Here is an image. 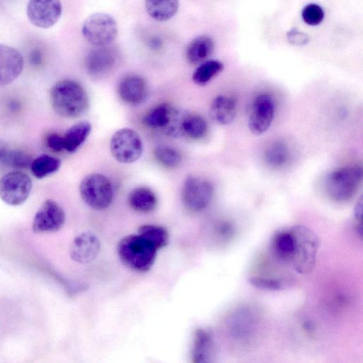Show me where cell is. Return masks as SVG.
<instances>
[{
	"instance_id": "obj_36",
	"label": "cell",
	"mask_w": 363,
	"mask_h": 363,
	"mask_svg": "<svg viewBox=\"0 0 363 363\" xmlns=\"http://www.w3.org/2000/svg\"><path fill=\"white\" fill-rule=\"evenodd\" d=\"M288 41L294 45H304L309 41L307 34L299 31L296 28H292L287 33Z\"/></svg>"
},
{
	"instance_id": "obj_38",
	"label": "cell",
	"mask_w": 363,
	"mask_h": 363,
	"mask_svg": "<svg viewBox=\"0 0 363 363\" xmlns=\"http://www.w3.org/2000/svg\"><path fill=\"white\" fill-rule=\"evenodd\" d=\"M355 228L359 237L362 235V199L360 198L354 207Z\"/></svg>"
},
{
	"instance_id": "obj_23",
	"label": "cell",
	"mask_w": 363,
	"mask_h": 363,
	"mask_svg": "<svg viewBox=\"0 0 363 363\" xmlns=\"http://www.w3.org/2000/svg\"><path fill=\"white\" fill-rule=\"evenodd\" d=\"M148 15L158 21H166L175 16L179 9V0H145Z\"/></svg>"
},
{
	"instance_id": "obj_3",
	"label": "cell",
	"mask_w": 363,
	"mask_h": 363,
	"mask_svg": "<svg viewBox=\"0 0 363 363\" xmlns=\"http://www.w3.org/2000/svg\"><path fill=\"white\" fill-rule=\"evenodd\" d=\"M363 172L359 165H347L336 169L325 178V191L328 197L337 203L350 201L362 182Z\"/></svg>"
},
{
	"instance_id": "obj_10",
	"label": "cell",
	"mask_w": 363,
	"mask_h": 363,
	"mask_svg": "<svg viewBox=\"0 0 363 363\" xmlns=\"http://www.w3.org/2000/svg\"><path fill=\"white\" fill-rule=\"evenodd\" d=\"M32 189V181L26 174L13 171L0 179V198L10 206H18L28 198Z\"/></svg>"
},
{
	"instance_id": "obj_37",
	"label": "cell",
	"mask_w": 363,
	"mask_h": 363,
	"mask_svg": "<svg viewBox=\"0 0 363 363\" xmlns=\"http://www.w3.org/2000/svg\"><path fill=\"white\" fill-rule=\"evenodd\" d=\"M46 144L52 150L60 152L65 150L63 136L57 133H50L46 137Z\"/></svg>"
},
{
	"instance_id": "obj_1",
	"label": "cell",
	"mask_w": 363,
	"mask_h": 363,
	"mask_svg": "<svg viewBox=\"0 0 363 363\" xmlns=\"http://www.w3.org/2000/svg\"><path fill=\"white\" fill-rule=\"evenodd\" d=\"M50 102L54 111L65 118H77L84 114L89 106L86 91L76 81L64 79L50 90Z\"/></svg>"
},
{
	"instance_id": "obj_8",
	"label": "cell",
	"mask_w": 363,
	"mask_h": 363,
	"mask_svg": "<svg viewBox=\"0 0 363 363\" xmlns=\"http://www.w3.org/2000/svg\"><path fill=\"white\" fill-rule=\"evenodd\" d=\"M110 151L114 159L123 164L138 160L143 152V143L139 135L130 128L116 131L110 141Z\"/></svg>"
},
{
	"instance_id": "obj_13",
	"label": "cell",
	"mask_w": 363,
	"mask_h": 363,
	"mask_svg": "<svg viewBox=\"0 0 363 363\" xmlns=\"http://www.w3.org/2000/svg\"><path fill=\"white\" fill-rule=\"evenodd\" d=\"M65 221V214L62 207L55 201L48 199L43 202L33 218V232L52 233L59 230Z\"/></svg>"
},
{
	"instance_id": "obj_12",
	"label": "cell",
	"mask_w": 363,
	"mask_h": 363,
	"mask_svg": "<svg viewBox=\"0 0 363 363\" xmlns=\"http://www.w3.org/2000/svg\"><path fill=\"white\" fill-rule=\"evenodd\" d=\"M62 11L60 0H29L27 16L32 24L40 28H48L60 19Z\"/></svg>"
},
{
	"instance_id": "obj_9",
	"label": "cell",
	"mask_w": 363,
	"mask_h": 363,
	"mask_svg": "<svg viewBox=\"0 0 363 363\" xmlns=\"http://www.w3.org/2000/svg\"><path fill=\"white\" fill-rule=\"evenodd\" d=\"M213 187L207 180L189 176L184 181L182 190V201L184 207L191 212H200L211 203Z\"/></svg>"
},
{
	"instance_id": "obj_30",
	"label": "cell",
	"mask_w": 363,
	"mask_h": 363,
	"mask_svg": "<svg viewBox=\"0 0 363 363\" xmlns=\"http://www.w3.org/2000/svg\"><path fill=\"white\" fill-rule=\"evenodd\" d=\"M138 234L151 242L157 250L168 244V232L160 225L150 224L141 225L138 228Z\"/></svg>"
},
{
	"instance_id": "obj_5",
	"label": "cell",
	"mask_w": 363,
	"mask_h": 363,
	"mask_svg": "<svg viewBox=\"0 0 363 363\" xmlns=\"http://www.w3.org/2000/svg\"><path fill=\"white\" fill-rule=\"evenodd\" d=\"M260 315L250 306L240 307L228 317L227 326L233 341L242 345H250L258 332Z\"/></svg>"
},
{
	"instance_id": "obj_19",
	"label": "cell",
	"mask_w": 363,
	"mask_h": 363,
	"mask_svg": "<svg viewBox=\"0 0 363 363\" xmlns=\"http://www.w3.org/2000/svg\"><path fill=\"white\" fill-rule=\"evenodd\" d=\"M214 352L213 338L211 332L199 328L194 333L191 357L194 363L211 362Z\"/></svg>"
},
{
	"instance_id": "obj_32",
	"label": "cell",
	"mask_w": 363,
	"mask_h": 363,
	"mask_svg": "<svg viewBox=\"0 0 363 363\" xmlns=\"http://www.w3.org/2000/svg\"><path fill=\"white\" fill-rule=\"evenodd\" d=\"M189 113L186 110L172 107L167 123L162 131L172 137H183L184 124Z\"/></svg>"
},
{
	"instance_id": "obj_39",
	"label": "cell",
	"mask_w": 363,
	"mask_h": 363,
	"mask_svg": "<svg viewBox=\"0 0 363 363\" xmlns=\"http://www.w3.org/2000/svg\"><path fill=\"white\" fill-rule=\"evenodd\" d=\"M30 61L33 65H39L41 62L40 52L38 50H34L30 55Z\"/></svg>"
},
{
	"instance_id": "obj_18",
	"label": "cell",
	"mask_w": 363,
	"mask_h": 363,
	"mask_svg": "<svg viewBox=\"0 0 363 363\" xmlns=\"http://www.w3.org/2000/svg\"><path fill=\"white\" fill-rule=\"evenodd\" d=\"M295 245V236L292 227L276 233L270 242L271 251L274 257L284 263L291 262Z\"/></svg>"
},
{
	"instance_id": "obj_15",
	"label": "cell",
	"mask_w": 363,
	"mask_h": 363,
	"mask_svg": "<svg viewBox=\"0 0 363 363\" xmlns=\"http://www.w3.org/2000/svg\"><path fill=\"white\" fill-rule=\"evenodd\" d=\"M100 242L98 238L90 232H84L77 235L69 247L71 258L81 264L94 261L100 251Z\"/></svg>"
},
{
	"instance_id": "obj_27",
	"label": "cell",
	"mask_w": 363,
	"mask_h": 363,
	"mask_svg": "<svg viewBox=\"0 0 363 363\" xmlns=\"http://www.w3.org/2000/svg\"><path fill=\"white\" fill-rule=\"evenodd\" d=\"M223 69V65L216 60H206L199 65L192 74L193 81L199 85H205Z\"/></svg>"
},
{
	"instance_id": "obj_14",
	"label": "cell",
	"mask_w": 363,
	"mask_h": 363,
	"mask_svg": "<svg viewBox=\"0 0 363 363\" xmlns=\"http://www.w3.org/2000/svg\"><path fill=\"white\" fill-rule=\"evenodd\" d=\"M23 57L16 48L0 43V86L13 82L23 68Z\"/></svg>"
},
{
	"instance_id": "obj_29",
	"label": "cell",
	"mask_w": 363,
	"mask_h": 363,
	"mask_svg": "<svg viewBox=\"0 0 363 363\" xmlns=\"http://www.w3.org/2000/svg\"><path fill=\"white\" fill-rule=\"evenodd\" d=\"M172 108L167 104L154 107L144 116L143 123L148 128L162 130L168 121Z\"/></svg>"
},
{
	"instance_id": "obj_35",
	"label": "cell",
	"mask_w": 363,
	"mask_h": 363,
	"mask_svg": "<svg viewBox=\"0 0 363 363\" xmlns=\"http://www.w3.org/2000/svg\"><path fill=\"white\" fill-rule=\"evenodd\" d=\"M250 282L253 286L261 289L278 291L284 288L283 281L273 278L252 277L250 279Z\"/></svg>"
},
{
	"instance_id": "obj_22",
	"label": "cell",
	"mask_w": 363,
	"mask_h": 363,
	"mask_svg": "<svg viewBox=\"0 0 363 363\" xmlns=\"http://www.w3.org/2000/svg\"><path fill=\"white\" fill-rule=\"evenodd\" d=\"M263 157L269 167L279 169L288 164L291 157V152L286 142L278 140L267 146Z\"/></svg>"
},
{
	"instance_id": "obj_33",
	"label": "cell",
	"mask_w": 363,
	"mask_h": 363,
	"mask_svg": "<svg viewBox=\"0 0 363 363\" xmlns=\"http://www.w3.org/2000/svg\"><path fill=\"white\" fill-rule=\"evenodd\" d=\"M154 155L157 161L166 167H176L182 162L179 152L171 147L159 146L155 150Z\"/></svg>"
},
{
	"instance_id": "obj_11",
	"label": "cell",
	"mask_w": 363,
	"mask_h": 363,
	"mask_svg": "<svg viewBox=\"0 0 363 363\" xmlns=\"http://www.w3.org/2000/svg\"><path fill=\"white\" fill-rule=\"evenodd\" d=\"M275 103L268 94L257 95L251 106L248 127L255 135H262L270 127L275 114Z\"/></svg>"
},
{
	"instance_id": "obj_6",
	"label": "cell",
	"mask_w": 363,
	"mask_h": 363,
	"mask_svg": "<svg viewBox=\"0 0 363 363\" xmlns=\"http://www.w3.org/2000/svg\"><path fill=\"white\" fill-rule=\"evenodd\" d=\"M82 200L95 210L107 208L113 199V189L109 179L101 174L86 175L79 184Z\"/></svg>"
},
{
	"instance_id": "obj_26",
	"label": "cell",
	"mask_w": 363,
	"mask_h": 363,
	"mask_svg": "<svg viewBox=\"0 0 363 363\" xmlns=\"http://www.w3.org/2000/svg\"><path fill=\"white\" fill-rule=\"evenodd\" d=\"M91 125L88 121H80L71 126L63 136L65 150L76 152L88 138Z\"/></svg>"
},
{
	"instance_id": "obj_25",
	"label": "cell",
	"mask_w": 363,
	"mask_h": 363,
	"mask_svg": "<svg viewBox=\"0 0 363 363\" xmlns=\"http://www.w3.org/2000/svg\"><path fill=\"white\" fill-rule=\"evenodd\" d=\"M32 157L23 150L11 148L0 140V164L9 168L23 169L30 166Z\"/></svg>"
},
{
	"instance_id": "obj_7",
	"label": "cell",
	"mask_w": 363,
	"mask_h": 363,
	"mask_svg": "<svg viewBox=\"0 0 363 363\" xmlns=\"http://www.w3.org/2000/svg\"><path fill=\"white\" fill-rule=\"evenodd\" d=\"M82 33L90 44L103 47L115 40L118 34V26L111 16L98 12L90 15L84 21Z\"/></svg>"
},
{
	"instance_id": "obj_4",
	"label": "cell",
	"mask_w": 363,
	"mask_h": 363,
	"mask_svg": "<svg viewBox=\"0 0 363 363\" xmlns=\"http://www.w3.org/2000/svg\"><path fill=\"white\" fill-rule=\"evenodd\" d=\"M295 236L293 256L290 262L294 269L302 274L310 273L315 263L320 241L317 235L302 225L291 226Z\"/></svg>"
},
{
	"instance_id": "obj_16",
	"label": "cell",
	"mask_w": 363,
	"mask_h": 363,
	"mask_svg": "<svg viewBox=\"0 0 363 363\" xmlns=\"http://www.w3.org/2000/svg\"><path fill=\"white\" fill-rule=\"evenodd\" d=\"M117 90L121 99L132 106L144 102L148 93L145 80L137 74H130L123 77L118 83Z\"/></svg>"
},
{
	"instance_id": "obj_28",
	"label": "cell",
	"mask_w": 363,
	"mask_h": 363,
	"mask_svg": "<svg viewBox=\"0 0 363 363\" xmlns=\"http://www.w3.org/2000/svg\"><path fill=\"white\" fill-rule=\"evenodd\" d=\"M60 165L61 161L58 158L42 155L33 160L30 167L33 174L38 179H42L56 172Z\"/></svg>"
},
{
	"instance_id": "obj_2",
	"label": "cell",
	"mask_w": 363,
	"mask_h": 363,
	"mask_svg": "<svg viewBox=\"0 0 363 363\" xmlns=\"http://www.w3.org/2000/svg\"><path fill=\"white\" fill-rule=\"evenodd\" d=\"M157 250L139 234L123 238L117 246V253L123 264L138 272H145L152 267Z\"/></svg>"
},
{
	"instance_id": "obj_24",
	"label": "cell",
	"mask_w": 363,
	"mask_h": 363,
	"mask_svg": "<svg viewBox=\"0 0 363 363\" xmlns=\"http://www.w3.org/2000/svg\"><path fill=\"white\" fill-rule=\"evenodd\" d=\"M157 203V196L155 193L146 187L134 189L128 196L130 206L139 213H147L152 211Z\"/></svg>"
},
{
	"instance_id": "obj_31",
	"label": "cell",
	"mask_w": 363,
	"mask_h": 363,
	"mask_svg": "<svg viewBox=\"0 0 363 363\" xmlns=\"http://www.w3.org/2000/svg\"><path fill=\"white\" fill-rule=\"evenodd\" d=\"M208 131V124L201 116L189 113L184 124V136L192 139L203 138Z\"/></svg>"
},
{
	"instance_id": "obj_17",
	"label": "cell",
	"mask_w": 363,
	"mask_h": 363,
	"mask_svg": "<svg viewBox=\"0 0 363 363\" xmlns=\"http://www.w3.org/2000/svg\"><path fill=\"white\" fill-rule=\"evenodd\" d=\"M116 63V55L108 48L99 47L90 51L85 60L87 73L93 77H101L109 73Z\"/></svg>"
},
{
	"instance_id": "obj_20",
	"label": "cell",
	"mask_w": 363,
	"mask_h": 363,
	"mask_svg": "<svg viewBox=\"0 0 363 363\" xmlns=\"http://www.w3.org/2000/svg\"><path fill=\"white\" fill-rule=\"evenodd\" d=\"M237 101L230 96L220 95L212 101L210 107L211 118L220 125H228L235 118Z\"/></svg>"
},
{
	"instance_id": "obj_34",
	"label": "cell",
	"mask_w": 363,
	"mask_h": 363,
	"mask_svg": "<svg viewBox=\"0 0 363 363\" xmlns=\"http://www.w3.org/2000/svg\"><path fill=\"white\" fill-rule=\"evenodd\" d=\"M324 16L325 13L322 7L314 3L307 4L301 12L303 21L310 26L320 24L323 21Z\"/></svg>"
},
{
	"instance_id": "obj_21",
	"label": "cell",
	"mask_w": 363,
	"mask_h": 363,
	"mask_svg": "<svg viewBox=\"0 0 363 363\" xmlns=\"http://www.w3.org/2000/svg\"><path fill=\"white\" fill-rule=\"evenodd\" d=\"M213 49L214 43L210 36L199 35L188 44L185 51L186 59L192 65H200L207 60Z\"/></svg>"
}]
</instances>
